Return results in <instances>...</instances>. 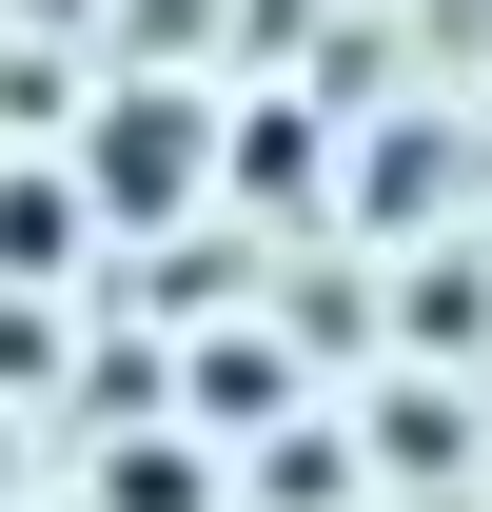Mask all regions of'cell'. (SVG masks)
Wrapping results in <instances>:
<instances>
[{"instance_id":"obj_2","label":"cell","mask_w":492,"mask_h":512,"mask_svg":"<svg viewBox=\"0 0 492 512\" xmlns=\"http://www.w3.org/2000/svg\"><path fill=\"white\" fill-rule=\"evenodd\" d=\"M79 237H99V197H79V178H0V296H60Z\"/></svg>"},{"instance_id":"obj_3","label":"cell","mask_w":492,"mask_h":512,"mask_svg":"<svg viewBox=\"0 0 492 512\" xmlns=\"http://www.w3.org/2000/svg\"><path fill=\"white\" fill-rule=\"evenodd\" d=\"M119 512H197V453H119Z\"/></svg>"},{"instance_id":"obj_1","label":"cell","mask_w":492,"mask_h":512,"mask_svg":"<svg viewBox=\"0 0 492 512\" xmlns=\"http://www.w3.org/2000/svg\"><path fill=\"white\" fill-rule=\"evenodd\" d=\"M197 178H217V99H178V79H119L79 119V197L99 217H197Z\"/></svg>"}]
</instances>
